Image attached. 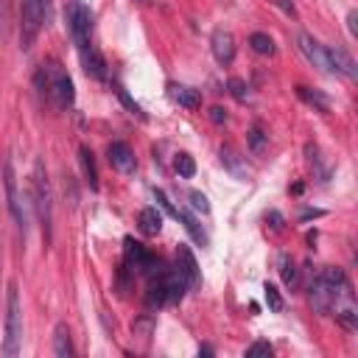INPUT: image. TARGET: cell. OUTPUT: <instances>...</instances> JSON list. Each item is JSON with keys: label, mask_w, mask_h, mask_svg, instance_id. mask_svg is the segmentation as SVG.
I'll list each match as a JSON object with an SVG mask.
<instances>
[{"label": "cell", "mask_w": 358, "mask_h": 358, "mask_svg": "<svg viewBox=\"0 0 358 358\" xmlns=\"http://www.w3.org/2000/svg\"><path fill=\"white\" fill-rule=\"evenodd\" d=\"M64 22H67V31H70V39L78 50V59H81V67L87 76L92 78H106V62L101 56V50L92 45V11L84 0H67L64 6Z\"/></svg>", "instance_id": "1"}, {"label": "cell", "mask_w": 358, "mask_h": 358, "mask_svg": "<svg viewBox=\"0 0 358 358\" xmlns=\"http://www.w3.org/2000/svg\"><path fill=\"white\" fill-rule=\"evenodd\" d=\"M3 182H6V199H8V210L17 221V227L25 232V210H22V199L17 193V173H14V162L11 157H6L3 162Z\"/></svg>", "instance_id": "9"}, {"label": "cell", "mask_w": 358, "mask_h": 358, "mask_svg": "<svg viewBox=\"0 0 358 358\" xmlns=\"http://www.w3.org/2000/svg\"><path fill=\"white\" fill-rule=\"evenodd\" d=\"M263 294H266V305H268V310L280 313V310H282V296H280V291H277L271 282H266V285H263Z\"/></svg>", "instance_id": "26"}, {"label": "cell", "mask_w": 358, "mask_h": 358, "mask_svg": "<svg viewBox=\"0 0 358 358\" xmlns=\"http://www.w3.org/2000/svg\"><path fill=\"white\" fill-rule=\"evenodd\" d=\"M176 268H179V271H182V277L187 280V288H199V285H201L199 263H196L193 252L187 249V243H179V249H176Z\"/></svg>", "instance_id": "13"}, {"label": "cell", "mask_w": 358, "mask_h": 358, "mask_svg": "<svg viewBox=\"0 0 358 358\" xmlns=\"http://www.w3.org/2000/svg\"><path fill=\"white\" fill-rule=\"evenodd\" d=\"M296 48H299V53L313 64V67H319L322 73H330L327 70V50H324V45L319 42V39H313L310 34H296Z\"/></svg>", "instance_id": "10"}, {"label": "cell", "mask_w": 358, "mask_h": 358, "mask_svg": "<svg viewBox=\"0 0 358 358\" xmlns=\"http://www.w3.org/2000/svg\"><path fill=\"white\" fill-rule=\"evenodd\" d=\"M50 22V0H22L20 3V48L31 50L42 25Z\"/></svg>", "instance_id": "5"}, {"label": "cell", "mask_w": 358, "mask_h": 358, "mask_svg": "<svg viewBox=\"0 0 358 358\" xmlns=\"http://www.w3.org/2000/svg\"><path fill=\"white\" fill-rule=\"evenodd\" d=\"M73 352H76V350H73V341H70V330H67L64 322H59L56 330H53V355H59V358H70Z\"/></svg>", "instance_id": "17"}, {"label": "cell", "mask_w": 358, "mask_h": 358, "mask_svg": "<svg viewBox=\"0 0 358 358\" xmlns=\"http://www.w3.org/2000/svg\"><path fill=\"white\" fill-rule=\"evenodd\" d=\"M112 90H115V95H117V98H120V101H123V103H126V106H129V109H131V112H134L137 117H145V112L140 109V103H137L134 98H129V92L123 90V84H117V81H112Z\"/></svg>", "instance_id": "25"}, {"label": "cell", "mask_w": 358, "mask_h": 358, "mask_svg": "<svg viewBox=\"0 0 358 358\" xmlns=\"http://www.w3.org/2000/svg\"><path fill=\"white\" fill-rule=\"evenodd\" d=\"M210 48H213V56H215L218 64H232V59H235V39H232L229 31L215 28L213 36H210Z\"/></svg>", "instance_id": "11"}, {"label": "cell", "mask_w": 358, "mask_h": 358, "mask_svg": "<svg viewBox=\"0 0 358 358\" xmlns=\"http://www.w3.org/2000/svg\"><path fill=\"white\" fill-rule=\"evenodd\" d=\"M210 120H213V123H227V109L213 106V109H210Z\"/></svg>", "instance_id": "31"}, {"label": "cell", "mask_w": 358, "mask_h": 358, "mask_svg": "<svg viewBox=\"0 0 358 358\" xmlns=\"http://www.w3.org/2000/svg\"><path fill=\"white\" fill-rule=\"evenodd\" d=\"M168 95L173 103L185 106V109H199L201 106V92L193 90V87H185V84H168Z\"/></svg>", "instance_id": "15"}, {"label": "cell", "mask_w": 358, "mask_h": 358, "mask_svg": "<svg viewBox=\"0 0 358 358\" xmlns=\"http://www.w3.org/2000/svg\"><path fill=\"white\" fill-rule=\"evenodd\" d=\"M36 81H45L42 92H45L48 98H53V103H56L59 109H67V106H73V101H76L73 78L67 76V70H64L59 62L42 64V70L36 73Z\"/></svg>", "instance_id": "4"}, {"label": "cell", "mask_w": 358, "mask_h": 358, "mask_svg": "<svg viewBox=\"0 0 358 358\" xmlns=\"http://www.w3.org/2000/svg\"><path fill=\"white\" fill-rule=\"evenodd\" d=\"M280 274H282V282H285L291 291L299 285V268H296V263H294L291 257H282V260H280Z\"/></svg>", "instance_id": "23"}, {"label": "cell", "mask_w": 358, "mask_h": 358, "mask_svg": "<svg viewBox=\"0 0 358 358\" xmlns=\"http://www.w3.org/2000/svg\"><path fill=\"white\" fill-rule=\"evenodd\" d=\"M246 143H249V151H252V154H263V151H266V143H268V134L255 123V126L249 129V134H246Z\"/></svg>", "instance_id": "22"}, {"label": "cell", "mask_w": 358, "mask_h": 358, "mask_svg": "<svg viewBox=\"0 0 358 358\" xmlns=\"http://www.w3.org/2000/svg\"><path fill=\"white\" fill-rule=\"evenodd\" d=\"M187 199H190V204H193V210H199V213H210V201H207V196L204 193H199V190H190L187 193Z\"/></svg>", "instance_id": "27"}, {"label": "cell", "mask_w": 358, "mask_h": 358, "mask_svg": "<svg viewBox=\"0 0 358 358\" xmlns=\"http://www.w3.org/2000/svg\"><path fill=\"white\" fill-rule=\"evenodd\" d=\"M176 221H182V227L190 232V238H193L199 246H207V232L201 229V224H199L187 210H179V207H176Z\"/></svg>", "instance_id": "19"}, {"label": "cell", "mask_w": 358, "mask_h": 358, "mask_svg": "<svg viewBox=\"0 0 358 358\" xmlns=\"http://www.w3.org/2000/svg\"><path fill=\"white\" fill-rule=\"evenodd\" d=\"M123 246H126V268H131V271L151 274V271H157V266L162 263V260L154 257L148 249H143V243H137L134 238H126Z\"/></svg>", "instance_id": "8"}, {"label": "cell", "mask_w": 358, "mask_h": 358, "mask_svg": "<svg viewBox=\"0 0 358 358\" xmlns=\"http://www.w3.org/2000/svg\"><path fill=\"white\" fill-rule=\"evenodd\" d=\"M148 294L145 302L151 308H165V305H176L185 291H187V280L182 277L179 268H157L148 274Z\"/></svg>", "instance_id": "3"}, {"label": "cell", "mask_w": 358, "mask_h": 358, "mask_svg": "<svg viewBox=\"0 0 358 358\" xmlns=\"http://www.w3.org/2000/svg\"><path fill=\"white\" fill-rule=\"evenodd\" d=\"M109 162H112L120 173H134V168H137V159H134L131 145H129V143H120V140L109 143Z\"/></svg>", "instance_id": "14"}, {"label": "cell", "mask_w": 358, "mask_h": 358, "mask_svg": "<svg viewBox=\"0 0 358 358\" xmlns=\"http://www.w3.org/2000/svg\"><path fill=\"white\" fill-rule=\"evenodd\" d=\"M31 190H34V207H36V215H39V224H42L45 243H50V227H53V199H50V185H48V176H45V171H42V162H36V165H34Z\"/></svg>", "instance_id": "7"}, {"label": "cell", "mask_w": 358, "mask_h": 358, "mask_svg": "<svg viewBox=\"0 0 358 358\" xmlns=\"http://www.w3.org/2000/svg\"><path fill=\"white\" fill-rule=\"evenodd\" d=\"M137 224H140V232L143 235H159L162 229V215L157 213V207H143L137 213Z\"/></svg>", "instance_id": "16"}, {"label": "cell", "mask_w": 358, "mask_h": 358, "mask_svg": "<svg viewBox=\"0 0 358 358\" xmlns=\"http://www.w3.org/2000/svg\"><path fill=\"white\" fill-rule=\"evenodd\" d=\"M249 48L255 50V53H260V56H271L277 48H274V39L268 36V34H263V31H255L252 36H249Z\"/></svg>", "instance_id": "20"}, {"label": "cell", "mask_w": 358, "mask_h": 358, "mask_svg": "<svg viewBox=\"0 0 358 358\" xmlns=\"http://www.w3.org/2000/svg\"><path fill=\"white\" fill-rule=\"evenodd\" d=\"M324 50H327V70L330 73H338L344 78H355L358 76V67H355L352 56L344 48H327L324 45Z\"/></svg>", "instance_id": "12"}, {"label": "cell", "mask_w": 358, "mask_h": 358, "mask_svg": "<svg viewBox=\"0 0 358 358\" xmlns=\"http://www.w3.org/2000/svg\"><path fill=\"white\" fill-rule=\"evenodd\" d=\"M22 344V305H20V291L17 282H8L6 291V338H3V355H17Z\"/></svg>", "instance_id": "6"}, {"label": "cell", "mask_w": 358, "mask_h": 358, "mask_svg": "<svg viewBox=\"0 0 358 358\" xmlns=\"http://www.w3.org/2000/svg\"><path fill=\"white\" fill-rule=\"evenodd\" d=\"M81 165H84V176L90 182V187L98 190V168H95V157L87 145H81Z\"/></svg>", "instance_id": "21"}, {"label": "cell", "mask_w": 358, "mask_h": 358, "mask_svg": "<svg viewBox=\"0 0 358 358\" xmlns=\"http://www.w3.org/2000/svg\"><path fill=\"white\" fill-rule=\"evenodd\" d=\"M173 168H176V173L182 176V179H190L193 173H196V162H193V157L190 154H176V159H173Z\"/></svg>", "instance_id": "24"}, {"label": "cell", "mask_w": 358, "mask_h": 358, "mask_svg": "<svg viewBox=\"0 0 358 358\" xmlns=\"http://www.w3.org/2000/svg\"><path fill=\"white\" fill-rule=\"evenodd\" d=\"M296 95L308 103V106H313L316 112H330V98L324 95V92H319V90H310V87H296Z\"/></svg>", "instance_id": "18"}, {"label": "cell", "mask_w": 358, "mask_h": 358, "mask_svg": "<svg viewBox=\"0 0 358 358\" xmlns=\"http://www.w3.org/2000/svg\"><path fill=\"white\" fill-rule=\"evenodd\" d=\"M322 215V210H305L302 213V221H308V218H319Z\"/></svg>", "instance_id": "34"}, {"label": "cell", "mask_w": 358, "mask_h": 358, "mask_svg": "<svg viewBox=\"0 0 358 358\" xmlns=\"http://www.w3.org/2000/svg\"><path fill=\"white\" fill-rule=\"evenodd\" d=\"M355 20H358V14L350 11V14H347V25H350V34H352V36H358V31H355Z\"/></svg>", "instance_id": "33"}, {"label": "cell", "mask_w": 358, "mask_h": 358, "mask_svg": "<svg viewBox=\"0 0 358 358\" xmlns=\"http://www.w3.org/2000/svg\"><path fill=\"white\" fill-rule=\"evenodd\" d=\"M246 355L255 358V355H271V344L268 341H255L252 347H246Z\"/></svg>", "instance_id": "29"}, {"label": "cell", "mask_w": 358, "mask_h": 358, "mask_svg": "<svg viewBox=\"0 0 358 358\" xmlns=\"http://www.w3.org/2000/svg\"><path fill=\"white\" fill-rule=\"evenodd\" d=\"M277 8H282L285 14H291V17H296V8H294V3H288V0H271Z\"/></svg>", "instance_id": "32"}, {"label": "cell", "mask_w": 358, "mask_h": 358, "mask_svg": "<svg viewBox=\"0 0 358 358\" xmlns=\"http://www.w3.org/2000/svg\"><path fill=\"white\" fill-rule=\"evenodd\" d=\"M227 87H229V92H232L238 101H246V95H249V92H246V84H243L241 78H229V81H227Z\"/></svg>", "instance_id": "28"}, {"label": "cell", "mask_w": 358, "mask_h": 358, "mask_svg": "<svg viewBox=\"0 0 358 358\" xmlns=\"http://www.w3.org/2000/svg\"><path fill=\"white\" fill-rule=\"evenodd\" d=\"M266 221H271V229H282V227H285V218H282L277 210H271V213L266 215Z\"/></svg>", "instance_id": "30"}, {"label": "cell", "mask_w": 358, "mask_h": 358, "mask_svg": "<svg viewBox=\"0 0 358 358\" xmlns=\"http://www.w3.org/2000/svg\"><path fill=\"white\" fill-rule=\"evenodd\" d=\"M310 305L319 313H336V310L352 305V291H350V282H347L341 268L327 266L313 277V282H310Z\"/></svg>", "instance_id": "2"}]
</instances>
